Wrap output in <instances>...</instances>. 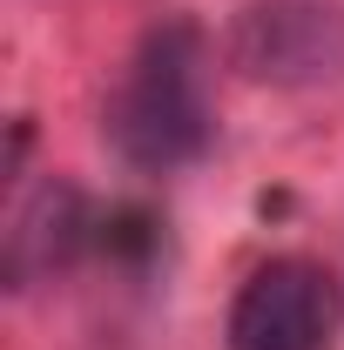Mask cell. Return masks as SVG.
<instances>
[{"label": "cell", "instance_id": "obj_3", "mask_svg": "<svg viewBox=\"0 0 344 350\" xmlns=\"http://www.w3.org/2000/svg\"><path fill=\"white\" fill-rule=\"evenodd\" d=\"M338 276L310 256L257 262L223 317V350H331L338 337Z\"/></svg>", "mask_w": 344, "mask_h": 350}, {"label": "cell", "instance_id": "obj_4", "mask_svg": "<svg viewBox=\"0 0 344 350\" xmlns=\"http://www.w3.org/2000/svg\"><path fill=\"white\" fill-rule=\"evenodd\" d=\"M95 236H101V209L88 202L75 182L47 175L41 189L14 209V222H7V283L27 290L41 276H61L75 256L95 250Z\"/></svg>", "mask_w": 344, "mask_h": 350}, {"label": "cell", "instance_id": "obj_1", "mask_svg": "<svg viewBox=\"0 0 344 350\" xmlns=\"http://www.w3.org/2000/svg\"><path fill=\"white\" fill-rule=\"evenodd\" d=\"M101 142L135 175H175L210 155V142H216L210 41L189 14L156 21L135 41L122 81L101 101Z\"/></svg>", "mask_w": 344, "mask_h": 350}, {"label": "cell", "instance_id": "obj_2", "mask_svg": "<svg viewBox=\"0 0 344 350\" xmlns=\"http://www.w3.org/2000/svg\"><path fill=\"white\" fill-rule=\"evenodd\" d=\"M223 61L257 88H338L344 81V0H250L223 27Z\"/></svg>", "mask_w": 344, "mask_h": 350}]
</instances>
